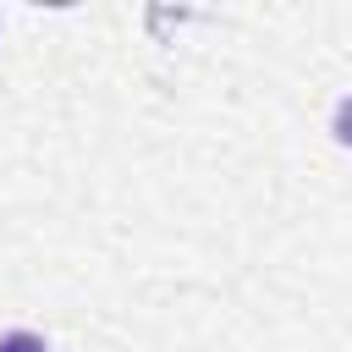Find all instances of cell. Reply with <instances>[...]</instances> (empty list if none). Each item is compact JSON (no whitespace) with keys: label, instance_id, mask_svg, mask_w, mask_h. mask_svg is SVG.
I'll use <instances>...</instances> for the list:
<instances>
[{"label":"cell","instance_id":"cell-1","mask_svg":"<svg viewBox=\"0 0 352 352\" xmlns=\"http://www.w3.org/2000/svg\"><path fill=\"white\" fill-rule=\"evenodd\" d=\"M0 352H44V341L33 330H11V336H0Z\"/></svg>","mask_w":352,"mask_h":352}]
</instances>
